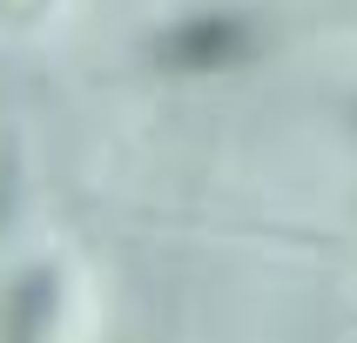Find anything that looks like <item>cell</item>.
<instances>
[{
  "label": "cell",
  "instance_id": "6da1fadb",
  "mask_svg": "<svg viewBox=\"0 0 357 343\" xmlns=\"http://www.w3.org/2000/svg\"><path fill=\"white\" fill-rule=\"evenodd\" d=\"M250 54V20L243 14H189L155 40V67L169 74H222Z\"/></svg>",
  "mask_w": 357,
  "mask_h": 343
},
{
  "label": "cell",
  "instance_id": "7a4b0ae2",
  "mask_svg": "<svg viewBox=\"0 0 357 343\" xmlns=\"http://www.w3.org/2000/svg\"><path fill=\"white\" fill-rule=\"evenodd\" d=\"M47 289H54V276H47V269H40V276H27V282L14 289V303H7V343H34V337H40V317L54 310V296H47Z\"/></svg>",
  "mask_w": 357,
  "mask_h": 343
},
{
  "label": "cell",
  "instance_id": "3957f363",
  "mask_svg": "<svg viewBox=\"0 0 357 343\" xmlns=\"http://www.w3.org/2000/svg\"><path fill=\"white\" fill-rule=\"evenodd\" d=\"M0 7H7V14H20V7H34V0H0Z\"/></svg>",
  "mask_w": 357,
  "mask_h": 343
}]
</instances>
